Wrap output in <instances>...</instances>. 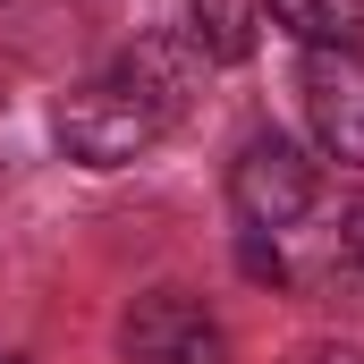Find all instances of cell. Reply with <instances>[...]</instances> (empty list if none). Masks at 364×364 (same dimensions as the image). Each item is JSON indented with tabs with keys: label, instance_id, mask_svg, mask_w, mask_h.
Wrapping results in <instances>:
<instances>
[{
	"label": "cell",
	"instance_id": "cell-1",
	"mask_svg": "<svg viewBox=\"0 0 364 364\" xmlns=\"http://www.w3.org/2000/svg\"><path fill=\"white\" fill-rule=\"evenodd\" d=\"M170 110H178V77L161 51H144V60H127V68H110L60 102V144L85 170H119L170 127Z\"/></svg>",
	"mask_w": 364,
	"mask_h": 364
},
{
	"label": "cell",
	"instance_id": "cell-2",
	"mask_svg": "<svg viewBox=\"0 0 364 364\" xmlns=\"http://www.w3.org/2000/svg\"><path fill=\"white\" fill-rule=\"evenodd\" d=\"M119 356L127 364H229V331H220V314H203L186 288H153V296L127 305Z\"/></svg>",
	"mask_w": 364,
	"mask_h": 364
},
{
	"label": "cell",
	"instance_id": "cell-3",
	"mask_svg": "<svg viewBox=\"0 0 364 364\" xmlns=\"http://www.w3.org/2000/svg\"><path fill=\"white\" fill-rule=\"evenodd\" d=\"M229 203L255 229H288V220L314 212V161L288 136H246V153L229 161Z\"/></svg>",
	"mask_w": 364,
	"mask_h": 364
},
{
	"label": "cell",
	"instance_id": "cell-4",
	"mask_svg": "<svg viewBox=\"0 0 364 364\" xmlns=\"http://www.w3.org/2000/svg\"><path fill=\"white\" fill-rule=\"evenodd\" d=\"M305 119L339 170H364V60L356 51H314L305 60Z\"/></svg>",
	"mask_w": 364,
	"mask_h": 364
},
{
	"label": "cell",
	"instance_id": "cell-5",
	"mask_svg": "<svg viewBox=\"0 0 364 364\" xmlns=\"http://www.w3.org/2000/svg\"><path fill=\"white\" fill-rule=\"evenodd\" d=\"M263 9H272L296 43H314V51H348L364 34V0H263Z\"/></svg>",
	"mask_w": 364,
	"mask_h": 364
},
{
	"label": "cell",
	"instance_id": "cell-6",
	"mask_svg": "<svg viewBox=\"0 0 364 364\" xmlns=\"http://www.w3.org/2000/svg\"><path fill=\"white\" fill-rule=\"evenodd\" d=\"M195 9L212 17V26H195V34H212L220 60H237V51H246V9H237V0H195Z\"/></svg>",
	"mask_w": 364,
	"mask_h": 364
},
{
	"label": "cell",
	"instance_id": "cell-7",
	"mask_svg": "<svg viewBox=\"0 0 364 364\" xmlns=\"http://www.w3.org/2000/svg\"><path fill=\"white\" fill-rule=\"evenodd\" d=\"M246 272H255V279H279V246H263V237H246Z\"/></svg>",
	"mask_w": 364,
	"mask_h": 364
},
{
	"label": "cell",
	"instance_id": "cell-8",
	"mask_svg": "<svg viewBox=\"0 0 364 364\" xmlns=\"http://www.w3.org/2000/svg\"><path fill=\"white\" fill-rule=\"evenodd\" d=\"M339 237H348V255H356V263H364V203H356V212H348V229H339Z\"/></svg>",
	"mask_w": 364,
	"mask_h": 364
},
{
	"label": "cell",
	"instance_id": "cell-9",
	"mask_svg": "<svg viewBox=\"0 0 364 364\" xmlns=\"http://www.w3.org/2000/svg\"><path fill=\"white\" fill-rule=\"evenodd\" d=\"M296 364H356V356H348V348H305Z\"/></svg>",
	"mask_w": 364,
	"mask_h": 364
},
{
	"label": "cell",
	"instance_id": "cell-10",
	"mask_svg": "<svg viewBox=\"0 0 364 364\" xmlns=\"http://www.w3.org/2000/svg\"><path fill=\"white\" fill-rule=\"evenodd\" d=\"M0 364H17V356H9V348H0Z\"/></svg>",
	"mask_w": 364,
	"mask_h": 364
}]
</instances>
